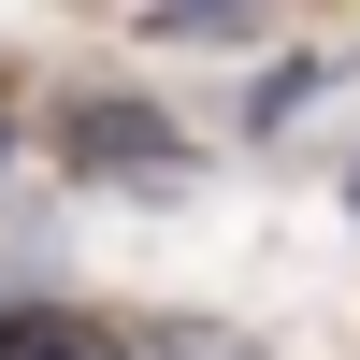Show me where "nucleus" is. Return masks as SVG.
<instances>
[{
	"mask_svg": "<svg viewBox=\"0 0 360 360\" xmlns=\"http://www.w3.org/2000/svg\"><path fill=\"white\" fill-rule=\"evenodd\" d=\"M58 144H72L86 173H159V159H173V115H144V101H72Z\"/></svg>",
	"mask_w": 360,
	"mask_h": 360,
	"instance_id": "obj_1",
	"label": "nucleus"
},
{
	"mask_svg": "<svg viewBox=\"0 0 360 360\" xmlns=\"http://www.w3.org/2000/svg\"><path fill=\"white\" fill-rule=\"evenodd\" d=\"M0 360H115V346L72 332V317H15V332H0Z\"/></svg>",
	"mask_w": 360,
	"mask_h": 360,
	"instance_id": "obj_2",
	"label": "nucleus"
}]
</instances>
